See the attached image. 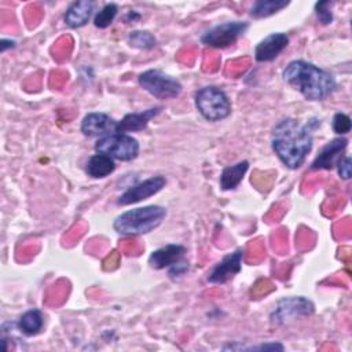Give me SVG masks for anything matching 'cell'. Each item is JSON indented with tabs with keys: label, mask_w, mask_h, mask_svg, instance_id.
Here are the masks:
<instances>
[{
	"label": "cell",
	"mask_w": 352,
	"mask_h": 352,
	"mask_svg": "<svg viewBox=\"0 0 352 352\" xmlns=\"http://www.w3.org/2000/svg\"><path fill=\"white\" fill-rule=\"evenodd\" d=\"M312 133L308 124L296 118L280 120L272 129L271 147L282 164L290 169L300 168L312 150Z\"/></svg>",
	"instance_id": "1"
},
{
	"label": "cell",
	"mask_w": 352,
	"mask_h": 352,
	"mask_svg": "<svg viewBox=\"0 0 352 352\" xmlns=\"http://www.w3.org/2000/svg\"><path fill=\"white\" fill-rule=\"evenodd\" d=\"M282 77L307 100L312 102L326 99L337 85L330 72L301 59L289 62L282 72Z\"/></svg>",
	"instance_id": "2"
},
{
	"label": "cell",
	"mask_w": 352,
	"mask_h": 352,
	"mask_svg": "<svg viewBox=\"0 0 352 352\" xmlns=\"http://www.w3.org/2000/svg\"><path fill=\"white\" fill-rule=\"evenodd\" d=\"M165 216L166 209L160 205L135 208L117 216L113 228L121 235H143L154 231Z\"/></svg>",
	"instance_id": "3"
},
{
	"label": "cell",
	"mask_w": 352,
	"mask_h": 352,
	"mask_svg": "<svg viewBox=\"0 0 352 352\" xmlns=\"http://www.w3.org/2000/svg\"><path fill=\"white\" fill-rule=\"evenodd\" d=\"M194 99L197 110L208 121H221L231 114V100L219 87H202L195 92Z\"/></svg>",
	"instance_id": "4"
},
{
	"label": "cell",
	"mask_w": 352,
	"mask_h": 352,
	"mask_svg": "<svg viewBox=\"0 0 352 352\" xmlns=\"http://www.w3.org/2000/svg\"><path fill=\"white\" fill-rule=\"evenodd\" d=\"M139 85L157 99H173L180 95L183 85L176 78L162 70L150 69L139 74Z\"/></svg>",
	"instance_id": "5"
},
{
	"label": "cell",
	"mask_w": 352,
	"mask_h": 352,
	"mask_svg": "<svg viewBox=\"0 0 352 352\" xmlns=\"http://www.w3.org/2000/svg\"><path fill=\"white\" fill-rule=\"evenodd\" d=\"M139 142L128 133H111L99 138L95 143V151L106 154L113 160L132 161L139 154Z\"/></svg>",
	"instance_id": "6"
},
{
	"label": "cell",
	"mask_w": 352,
	"mask_h": 352,
	"mask_svg": "<svg viewBox=\"0 0 352 352\" xmlns=\"http://www.w3.org/2000/svg\"><path fill=\"white\" fill-rule=\"evenodd\" d=\"M248 28L249 23L243 21L223 22L206 30L201 36V43L212 48H227L232 45L248 30Z\"/></svg>",
	"instance_id": "7"
},
{
	"label": "cell",
	"mask_w": 352,
	"mask_h": 352,
	"mask_svg": "<svg viewBox=\"0 0 352 352\" xmlns=\"http://www.w3.org/2000/svg\"><path fill=\"white\" fill-rule=\"evenodd\" d=\"M315 311V305L311 300L300 297H286L276 302L274 307L270 320L274 324H285L287 322L296 320L301 316H309Z\"/></svg>",
	"instance_id": "8"
},
{
	"label": "cell",
	"mask_w": 352,
	"mask_h": 352,
	"mask_svg": "<svg viewBox=\"0 0 352 352\" xmlns=\"http://www.w3.org/2000/svg\"><path fill=\"white\" fill-rule=\"evenodd\" d=\"M165 184H166L165 176H162V175L151 176V177L126 188L117 199V204L118 205H131V204L140 202L143 199H147V198L155 195L158 191H161L165 187Z\"/></svg>",
	"instance_id": "9"
},
{
	"label": "cell",
	"mask_w": 352,
	"mask_h": 352,
	"mask_svg": "<svg viewBox=\"0 0 352 352\" xmlns=\"http://www.w3.org/2000/svg\"><path fill=\"white\" fill-rule=\"evenodd\" d=\"M242 257L243 250L236 249L235 252L224 256L209 272L208 280L210 283H226L231 278H234L236 274L241 272L242 265Z\"/></svg>",
	"instance_id": "10"
},
{
	"label": "cell",
	"mask_w": 352,
	"mask_h": 352,
	"mask_svg": "<svg viewBox=\"0 0 352 352\" xmlns=\"http://www.w3.org/2000/svg\"><path fill=\"white\" fill-rule=\"evenodd\" d=\"M117 121L106 113H88L81 122V132L88 138H103L116 133Z\"/></svg>",
	"instance_id": "11"
},
{
	"label": "cell",
	"mask_w": 352,
	"mask_h": 352,
	"mask_svg": "<svg viewBox=\"0 0 352 352\" xmlns=\"http://www.w3.org/2000/svg\"><path fill=\"white\" fill-rule=\"evenodd\" d=\"M287 44L289 37L286 33H271L256 45L254 58L257 62H271L287 47Z\"/></svg>",
	"instance_id": "12"
},
{
	"label": "cell",
	"mask_w": 352,
	"mask_h": 352,
	"mask_svg": "<svg viewBox=\"0 0 352 352\" xmlns=\"http://www.w3.org/2000/svg\"><path fill=\"white\" fill-rule=\"evenodd\" d=\"M346 146H348L346 138L340 136V138L333 139L316 155V158L314 160V162L311 165V169H331L333 166H336L337 161L342 155Z\"/></svg>",
	"instance_id": "13"
},
{
	"label": "cell",
	"mask_w": 352,
	"mask_h": 352,
	"mask_svg": "<svg viewBox=\"0 0 352 352\" xmlns=\"http://www.w3.org/2000/svg\"><path fill=\"white\" fill-rule=\"evenodd\" d=\"M187 249L179 243H169L157 250H154L148 257V264L154 270H162L165 267H172L179 263L186 254Z\"/></svg>",
	"instance_id": "14"
},
{
	"label": "cell",
	"mask_w": 352,
	"mask_h": 352,
	"mask_svg": "<svg viewBox=\"0 0 352 352\" xmlns=\"http://www.w3.org/2000/svg\"><path fill=\"white\" fill-rule=\"evenodd\" d=\"M161 111V107H151L140 113H128L117 121L116 133H128L143 131L147 124Z\"/></svg>",
	"instance_id": "15"
},
{
	"label": "cell",
	"mask_w": 352,
	"mask_h": 352,
	"mask_svg": "<svg viewBox=\"0 0 352 352\" xmlns=\"http://www.w3.org/2000/svg\"><path fill=\"white\" fill-rule=\"evenodd\" d=\"M94 7L95 4L91 0H80V1L72 3L65 12V16H63L65 23L72 29L84 26L89 21Z\"/></svg>",
	"instance_id": "16"
},
{
	"label": "cell",
	"mask_w": 352,
	"mask_h": 352,
	"mask_svg": "<svg viewBox=\"0 0 352 352\" xmlns=\"http://www.w3.org/2000/svg\"><path fill=\"white\" fill-rule=\"evenodd\" d=\"M114 169H116L114 160L102 153H96L91 155L85 166L87 175L94 179H103L110 173H113Z\"/></svg>",
	"instance_id": "17"
},
{
	"label": "cell",
	"mask_w": 352,
	"mask_h": 352,
	"mask_svg": "<svg viewBox=\"0 0 352 352\" xmlns=\"http://www.w3.org/2000/svg\"><path fill=\"white\" fill-rule=\"evenodd\" d=\"M249 169L248 161H239L234 165L226 166L220 175V187L223 190H234L242 182L246 170Z\"/></svg>",
	"instance_id": "18"
},
{
	"label": "cell",
	"mask_w": 352,
	"mask_h": 352,
	"mask_svg": "<svg viewBox=\"0 0 352 352\" xmlns=\"http://www.w3.org/2000/svg\"><path fill=\"white\" fill-rule=\"evenodd\" d=\"M44 326V316L40 309H29L18 320V327L25 336H36Z\"/></svg>",
	"instance_id": "19"
},
{
	"label": "cell",
	"mask_w": 352,
	"mask_h": 352,
	"mask_svg": "<svg viewBox=\"0 0 352 352\" xmlns=\"http://www.w3.org/2000/svg\"><path fill=\"white\" fill-rule=\"evenodd\" d=\"M287 6H289V1H285V0H258L250 8V16H253L254 19L267 18L270 15L276 14L278 11H280Z\"/></svg>",
	"instance_id": "20"
},
{
	"label": "cell",
	"mask_w": 352,
	"mask_h": 352,
	"mask_svg": "<svg viewBox=\"0 0 352 352\" xmlns=\"http://www.w3.org/2000/svg\"><path fill=\"white\" fill-rule=\"evenodd\" d=\"M126 40L131 47L140 48V50H150V48H154L157 44L155 37L146 30H133L128 34Z\"/></svg>",
	"instance_id": "21"
},
{
	"label": "cell",
	"mask_w": 352,
	"mask_h": 352,
	"mask_svg": "<svg viewBox=\"0 0 352 352\" xmlns=\"http://www.w3.org/2000/svg\"><path fill=\"white\" fill-rule=\"evenodd\" d=\"M117 12H118L117 4H114V3L106 4L100 11L96 12V15L94 18V25L99 29H106L107 26L111 25Z\"/></svg>",
	"instance_id": "22"
},
{
	"label": "cell",
	"mask_w": 352,
	"mask_h": 352,
	"mask_svg": "<svg viewBox=\"0 0 352 352\" xmlns=\"http://www.w3.org/2000/svg\"><path fill=\"white\" fill-rule=\"evenodd\" d=\"M352 128V121L351 117L345 113H336L333 117V129L338 135H345L351 131Z\"/></svg>",
	"instance_id": "23"
},
{
	"label": "cell",
	"mask_w": 352,
	"mask_h": 352,
	"mask_svg": "<svg viewBox=\"0 0 352 352\" xmlns=\"http://www.w3.org/2000/svg\"><path fill=\"white\" fill-rule=\"evenodd\" d=\"M331 6L333 1H319L315 4V14L322 25H329L333 21Z\"/></svg>",
	"instance_id": "24"
},
{
	"label": "cell",
	"mask_w": 352,
	"mask_h": 352,
	"mask_svg": "<svg viewBox=\"0 0 352 352\" xmlns=\"http://www.w3.org/2000/svg\"><path fill=\"white\" fill-rule=\"evenodd\" d=\"M337 169H338V176L344 180L351 179L352 176V160L349 155H341L340 160L337 161Z\"/></svg>",
	"instance_id": "25"
},
{
	"label": "cell",
	"mask_w": 352,
	"mask_h": 352,
	"mask_svg": "<svg viewBox=\"0 0 352 352\" xmlns=\"http://www.w3.org/2000/svg\"><path fill=\"white\" fill-rule=\"evenodd\" d=\"M188 271V263H176L170 267V271H169V276L170 278H177V276H183L186 272Z\"/></svg>",
	"instance_id": "26"
},
{
	"label": "cell",
	"mask_w": 352,
	"mask_h": 352,
	"mask_svg": "<svg viewBox=\"0 0 352 352\" xmlns=\"http://www.w3.org/2000/svg\"><path fill=\"white\" fill-rule=\"evenodd\" d=\"M11 47H14V41H11V40H6V38H3V40H1V44H0V50H1V52H4L7 48H11Z\"/></svg>",
	"instance_id": "27"
}]
</instances>
